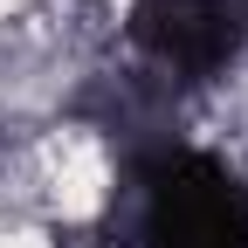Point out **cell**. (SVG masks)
I'll return each mask as SVG.
<instances>
[{"label": "cell", "instance_id": "6da1fadb", "mask_svg": "<svg viewBox=\"0 0 248 248\" xmlns=\"http://www.w3.org/2000/svg\"><path fill=\"white\" fill-rule=\"evenodd\" d=\"M152 248H248V186L207 152H166L145 172Z\"/></svg>", "mask_w": 248, "mask_h": 248}, {"label": "cell", "instance_id": "7a4b0ae2", "mask_svg": "<svg viewBox=\"0 0 248 248\" xmlns=\"http://www.w3.org/2000/svg\"><path fill=\"white\" fill-rule=\"evenodd\" d=\"M131 42L172 76H214L228 69V55L241 42V21L228 0H138L131 7Z\"/></svg>", "mask_w": 248, "mask_h": 248}]
</instances>
